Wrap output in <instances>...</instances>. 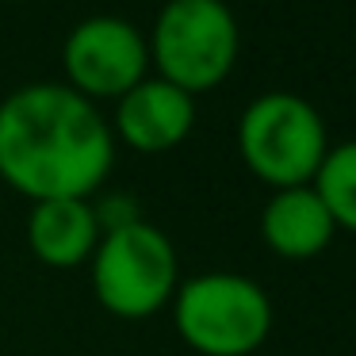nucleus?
<instances>
[{
	"label": "nucleus",
	"instance_id": "nucleus-1",
	"mask_svg": "<svg viewBox=\"0 0 356 356\" xmlns=\"http://www.w3.org/2000/svg\"><path fill=\"white\" fill-rule=\"evenodd\" d=\"M115 154L108 115L62 81L19 85L0 100V180L27 203L92 200Z\"/></svg>",
	"mask_w": 356,
	"mask_h": 356
},
{
	"label": "nucleus",
	"instance_id": "nucleus-2",
	"mask_svg": "<svg viewBox=\"0 0 356 356\" xmlns=\"http://www.w3.org/2000/svg\"><path fill=\"white\" fill-rule=\"evenodd\" d=\"M169 310L177 337L200 356H253L276 325L268 291L245 272H200L180 280Z\"/></svg>",
	"mask_w": 356,
	"mask_h": 356
},
{
	"label": "nucleus",
	"instance_id": "nucleus-3",
	"mask_svg": "<svg viewBox=\"0 0 356 356\" xmlns=\"http://www.w3.org/2000/svg\"><path fill=\"white\" fill-rule=\"evenodd\" d=\"M238 157L261 184L280 188L314 184L325 154L330 131L307 96L272 88L241 108L238 115Z\"/></svg>",
	"mask_w": 356,
	"mask_h": 356
},
{
	"label": "nucleus",
	"instance_id": "nucleus-4",
	"mask_svg": "<svg viewBox=\"0 0 356 356\" xmlns=\"http://www.w3.org/2000/svg\"><path fill=\"white\" fill-rule=\"evenodd\" d=\"M154 77L203 96L234 73L241 58V24L226 0H165L146 31Z\"/></svg>",
	"mask_w": 356,
	"mask_h": 356
},
{
	"label": "nucleus",
	"instance_id": "nucleus-5",
	"mask_svg": "<svg viewBox=\"0 0 356 356\" xmlns=\"http://www.w3.org/2000/svg\"><path fill=\"white\" fill-rule=\"evenodd\" d=\"M88 276L96 302L123 322H142L165 310L184 280L172 238L146 218L104 230L88 261Z\"/></svg>",
	"mask_w": 356,
	"mask_h": 356
},
{
	"label": "nucleus",
	"instance_id": "nucleus-6",
	"mask_svg": "<svg viewBox=\"0 0 356 356\" xmlns=\"http://www.w3.org/2000/svg\"><path fill=\"white\" fill-rule=\"evenodd\" d=\"M62 73L77 96L100 104H115L134 85L149 77V42L138 24L115 12H96L70 27L62 42Z\"/></svg>",
	"mask_w": 356,
	"mask_h": 356
},
{
	"label": "nucleus",
	"instance_id": "nucleus-7",
	"mask_svg": "<svg viewBox=\"0 0 356 356\" xmlns=\"http://www.w3.org/2000/svg\"><path fill=\"white\" fill-rule=\"evenodd\" d=\"M108 127L115 134V146H127L134 154H169L184 146L195 131V96L169 81L149 73L142 85H134L127 96L111 104Z\"/></svg>",
	"mask_w": 356,
	"mask_h": 356
},
{
	"label": "nucleus",
	"instance_id": "nucleus-8",
	"mask_svg": "<svg viewBox=\"0 0 356 356\" xmlns=\"http://www.w3.org/2000/svg\"><path fill=\"white\" fill-rule=\"evenodd\" d=\"M337 238V222L325 211L314 184L280 188L261 207V241L280 261H314Z\"/></svg>",
	"mask_w": 356,
	"mask_h": 356
},
{
	"label": "nucleus",
	"instance_id": "nucleus-9",
	"mask_svg": "<svg viewBox=\"0 0 356 356\" xmlns=\"http://www.w3.org/2000/svg\"><path fill=\"white\" fill-rule=\"evenodd\" d=\"M100 234L96 200H42L27 211V249L47 268H85Z\"/></svg>",
	"mask_w": 356,
	"mask_h": 356
},
{
	"label": "nucleus",
	"instance_id": "nucleus-10",
	"mask_svg": "<svg viewBox=\"0 0 356 356\" xmlns=\"http://www.w3.org/2000/svg\"><path fill=\"white\" fill-rule=\"evenodd\" d=\"M314 192L322 195L325 211L337 222V234H353L356 238V138L330 146L322 169L314 177Z\"/></svg>",
	"mask_w": 356,
	"mask_h": 356
},
{
	"label": "nucleus",
	"instance_id": "nucleus-11",
	"mask_svg": "<svg viewBox=\"0 0 356 356\" xmlns=\"http://www.w3.org/2000/svg\"><path fill=\"white\" fill-rule=\"evenodd\" d=\"M8 4H16V0H8Z\"/></svg>",
	"mask_w": 356,
	"mask_h": 356
}]
</instances>
